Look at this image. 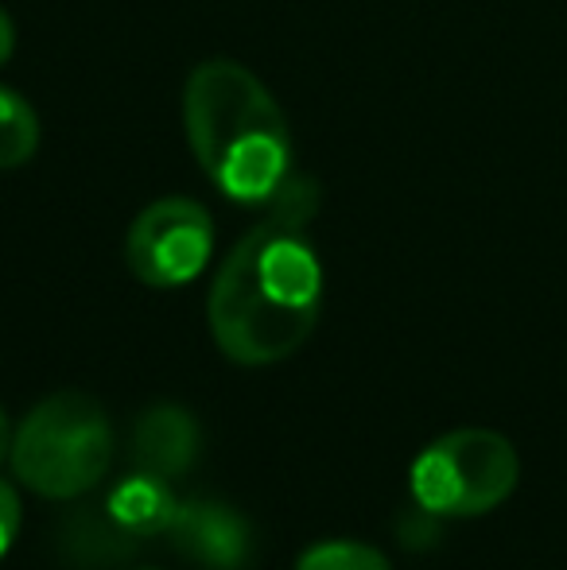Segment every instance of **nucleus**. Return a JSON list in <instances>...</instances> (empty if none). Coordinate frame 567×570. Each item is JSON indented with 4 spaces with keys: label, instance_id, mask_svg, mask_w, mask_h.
Here are the masks:
<instances>
[{
    "label": "nucleus",
    "instance_id": "9d476101",
    "mask_svg": "<svg viewBox=\"0 0 567 570\" xmlns=\"http://www.w3.org/2000/svg\"><path fill=\"white\" fill-rule=\"evenodd\" d=\"M295 570H393V563L362 540H319L295 559Z\"/></svg>",
    "mask_w": 567,
    "mask_h": 570
},
{
    "label": "nucleus",
    "instance_id": "423d86ee",
    "mask_svg": "<svg viewBox=\"0 0 567 570\" xmlns=\"http://www.w3.org/2000/svg\"><path fill=\"white\" fill-rule=\"evenodd\" d=\"M167 540L179 556L206 570H237L250 559V520L222 501H187L175 504V517L167 524Z\"/></svg>",
    "mask_w": 567,
    "mask_h": 570
},
{
    "label": "nucleus",
    "instance_id": "20e7f679",
    "mask_svg": "<svg viewBox=\"0 0 567 570\" xmlns=\"http://www.w3.org/2000/svg\"><path fill=\"white\" fill-rule=\"evenodd\" d=\"M521 478V458L498 431L462 428L428 443L409 473L412 497L428 517H482L509 501Z\"/></svg>",
    "mask_w": 567,
    "mask_h": 570
},
{
    "label": "nucleus",
    "instance_id": "9b49d317",
    "mask_svg": "<svg viewBox=\"0 0 567 570\" xmlns=\"http://www.w3.org/2000/svg\"><path fill=\"white\" fill-rule=\"evenodd\" d=\"M20 493L8 481H0V559L12 551L16 535H20Z\"/></svg>",
    "mask_w": 567,
    "mask_h": 570
},
{
    "label": "nucleus",
    "instance_id": "0eeeda50",
    "mask_svg": "<svg viewBox=\"0 0 567 570\" xmlns=\"http://www.w3.org/2000/svg\"><path fill=\"white\" fill-rule=\"evenodd\" d=\"M198 423L187 407L156 404L140 412L137 428H133V458L137 470L151 473L159 481H175L195 465L198 458Z\"/></svg>",
    "mask_w": 567,
    "mask_h": 570
},
{
    "label": "nucleus",
    "instance_id": "39448f33",
    "mask_svg": "<svg viewBox=\"0 0 567 570\" xmlns=\"http://www.w3.org/2000/svg\"><path fill=\"white\" fill-rule=\"evenodd\" d=\"M214 256V222L195 198H159L144 206L125 237V261L148 287H183L206 272Z\"/></svg>",
    "mask_w": 567,
    "mask_h": 570
},
{
    "label": "nucleus",
    "instance_id": "f8f14e48",
    "mask_svg": "<svg viewBox=\"0 0 567 570\" xmlns=\"http://www.w3.org/2000/svg\"><path fill=\"white\" fill-rule=\"evenodd\" d=\"M12 51H16V28H12V20H8L4 8H0V67L12 59Z\"/></svg>",
    "mask_w": 567,
    "mask_h": 570
},
{
    "label": "nucleus",
    "instance_id": "4468645a",
    "mask_svg": "<svg viewBox=\"0 0 567 570\" xmlns=\"http://www.w3.org/2000/svg\"><path fill=\"white\" fill-rule=\"evenodd\" d=\"M140 570H159V567H140Z\"/></svg>",
    "mask_w": 567,
    "mask_h": 570
},
{
    "label": "nucleus",
    "instance_id": "6e6552de",
    "mask_svg": "<svg viewBox=\"0 0 567 570\" xmlns=\"http://www.w3.org/2000/svg\"><path fill=\"white\" fill-rule=\"evenodd\" d=\"M109 517L125 535H148V532H167L175 517V501L167 493V481L151 478V473H137L133 481H125L109 501Z\"/></svg>",
    "mask_w": 567,
    "mask_h": 570
},
{
    "label": "nucleus",
    "instance_id": "1a4fd4ad",
    "mask_svg": "<svg viewBox=\"0 0 567 570\" xmlns=\"http://www.w3.org/2000/svg\"><path fill=\"white\" fill-rule=\"evenodd\" d=\"M39 148V117L16 90L0 86V171L31 164Z\"/></svg>",
    "mask_w": 567,
    "mask_h": 570
},
{
    "label": "nucleus",
    "instance_id": "f257e3e1",
    "mask_svg": "<svg viewBox=\"0 0 567 570\" xmlns=\"http://www.w3.org/2000/svg\"><path fill=\"white\" fill-rule=\"evenodd\" d=\"M319 210L315 179H292L222 261L206 318L234 365H276L311 338L323 311V264L307 237Z\"/></svg>",
    "mask_w": 567,
    "mask_h": 570
},
{
    "label": "nucleus",
    "instance_id": "ddd939ff",
    "mask_svg": "<svg viewBox=\"0 0 567 570\" xmlns=\"http://www.w3.org/2000/svg\"><path fill=\"white\" fill-rule=\"evenodd\" d=\"M8 451H12V431H8L4 407H0V458H8Z\"/></svg>",
    "mask_w": 567,
    "mask_h": 570
},
{
    "label": "nucleus",
    "instance_id": "f03ea898",
    "mask_svg": "<svg viewBox=\"0 0 567 570\" xmlns=\"http://www.w3.org/2000/svg\"><path fill=\"white\" fill-rule=\"evenodd\" d=\"M183 125L203 175L229 203L268 206L292 179L284 109L242 62L211 59L190 70Z\"/></svg>",
    "mask_w": 567,
    "mask_h": 570
},
{
    "label": "nucleus",
    "instance_id": "7ed1b4c3",
    "mask_svg": "<svg viewBox=\"0 0 567 570\" xmlns=\"http://www.w3.org/2000/svg\"><path fill=\"white\" fill-rule=\"evenodd\" d=\"M114 423L86 392H51L12 431L16 478L39 497L75 501L98 489L114 465Z\"/></svg>",
    "mask_w": 567,
    "mask_h": 570
}]
</instances>
